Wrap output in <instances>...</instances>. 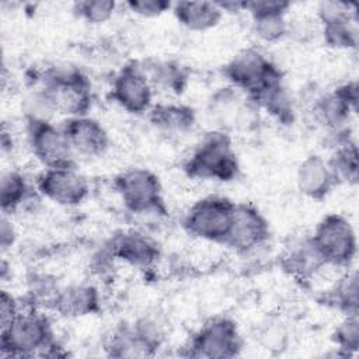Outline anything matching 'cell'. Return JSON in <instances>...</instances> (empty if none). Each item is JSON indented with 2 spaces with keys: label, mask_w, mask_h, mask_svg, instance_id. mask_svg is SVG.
Here are the masks:
<instances>
[{
  "label": "cell",
  "mask_w": 359,
  "mask_h": 359,
  "mask_svg": "<svg viewBox=\"0 0 359 359\" xmlns=\"http://www.w3.org/2000/svg\"><path fill=\"white\" fill-rule=\"evenodd\" d=\"M0 355L7 358H55L65 353L55 338L48 314L27 306L0 328Z\"/></svg>",
  "instance_id": "cell-1"
},
{
  "label": "cell",
  "mask_w": 359,
  "mask_h": 359,
  "mask_svg": "<svg viewBox=\"0 0 359 359\" xmlns=\"http://www.w3.org/2000/svg\"><path fill=\"white\" fill-rule=\"evenodd\" d=\"M184 172L199 181L229 182L238 175V158L230 135L212 129L203 135L182 164Z\"/></svg>",
  "instance_id": "cell-2"
},
{
  "label": "cell",
  "mask_w": 359,
  "mask_h": 359,
  "mask_svg": "<svg viewBox=\"0 0 359 359\" xmlns=\"http://www.w3.org/2000/svg\"><path fill=\"white\" fill-rule=\"evenodd\" d=\"M49 94L57 114L66 118L88 115L93 107L91 81L74 66H52L36 79Z\"/></svg>",
  "instance_id": "cell-3"
},
{
  "label": "cell",
  "mask_w": 359,
  "mask_h": 359,
  "mask_svg": "<svg viewBox=\"0 0 359 359\" xmlns=\"http://www.w3.org/2000/svg\"><path fill=\"white\" fill-rule=\"evenodd\" d=\"M223 76L230 87L250 100L283 81L282 70L257 48H245L237 52L223 66Z\"/></svg>",
  "instance_id": "cell-4"
},
{
  "label": "cell",
  "mask_w": 359,
  "mask_h": 359,
  "mask_svg": "<svg viewBox=\"0 0 359 359\" xmlns=\"http://www.w3.org/2000/svg\"><path fill=\"white\" fill-rule=\"evenodd\" d=\"M114 189L125 209L135 215H165L163 185L156 172L130 167L114 178Z\"/></svg>",
  "instance_id": "cell-5"
},
{
  "label": "cell",
  "mask_w": 359,
  "mask_h": 359,
  "mask_svg": "<svg viewBox=\"0 0 359 359\" xmlns=\"http://www.w3.org/2000/svg\"><path fill=\"white\" fill-rule=\"evenodd\" d=\"M236 202L226 196L209 195L198 199L184 215L185 231L202 241L223 244L229 236Z\"/></svg>",
  "instance_id": "cell-6"
},
{
  "label": "cell",
  "mask_w": 359,
  "mask_h": 359,
  "mask_svg": "<svg viewBox=\"0 0 359 359\" xmlns=\"http://www.w3.org/2000/svg\"><path fill=\"white\" fill-rule=\"evenodd\" d=\"M243 338L237 323L229 317L205 321L187 342L182 355L203 359H231L241 353Z\"/></svg>",
  "instance_id": "cell-7"
},
{
  "label": "cell",
  "mask_w": 359,
  "mask_h": 359,
  "mask_svg": "<svg viewBox=\"0 0 359 359\" xmlns=\"http://www.w3.org/2000/svg\"><path fill=\"white\" fill-rule=\"evenodd\" d=\"M327 266L349 268L358 251V238L353 224L339 213L324 216L310 234Z\"/></svg>",
  "instance_id": "cell-8"
},
{
  "label": "cell",
  "mask_w": 359,
  "mask_h": 359,
  "mask_svg": "<svg viewBox=\"0 0 359 359\" xmlns=\"http://www.w3.org/2000/svg\"><path fill=\"white\" fill-rule=\"evenodd\" d=\"M358 104L359 84L356 80H351L316 98L313 115L316 122L332 135L337 143L349 137V123L358 111Z\"/></svg>",
  "instance_id": "cell-9"
},
{
  "label": "cell",
  "mask_w": 359,
  "mask_h": 359,
  "mask_svg": "<svg viewBox=\"0 0 359 359\" xmlns=\"http://www.w3.org/2000/svg\"><path fill=\"white\" fill-rule=\"evenodd\" d=\"M111 100L132 115L147 114L154 105V87L139 60L126 62L114 76L109 88Z\"/></svg>",
  "instance_id": "cell-10"
},
{
  "label": "cell",
  "mask_w": 359,
  "mask_h": 359,
  "mask_svg": "<svg viewBox=\"0 0 359 359\" xmlns=\"http://www.w3.org/2000/svg\"><path fill=\"white\" fill-rule=\"evenodd\" d=\"M36 194L59 206L74 208L90 195L87 178L76 165L45 168L35 180Z\"/></svg>",
  "instance_id": "cell-11"
},
{
  "label": "cell",
  "mask_w": 359,
  "mask_h": 359,
  "mask_svg": "<svg viewBox=\"0 0 359 359\" xmlns=\"http://www.w3.org/2000/svg\"><path fill=\"white\" fill-rule=\"evenodd\" d=\"M25 132L31 153L45 168L74 164V153L62 126L53 122H25Z\"/></svg>",
  "instance_id": "cell-12"
},
{
  "label": "cell",
  "mask_w": 359,
  "mask_h": 359,
  "mask_svg": "<svg viewBox=\"0 0 359 359\" xmlns=\"http://www.w3.org/2000/svg\"><path fill=\"white\" fill-rule=\"evenodd\" d=\"M271 234L269 222L250 202H236L224 245L237 254H248L264 245Z\"/></svg>",
  "instance_id": "cell-13"
},
{
  "label": "cell",
  "mask_w": 359,
  "mask_h": 359,
  "mask_svg": "<svg viewBox=\"0 0 359 359\" xmlns=\"http://www.w3.org/2000/svg\"><path fill=\"white\" fill-rule=\"evenodd\" d=\"M321 22V36L328 48L351 50L358 46V25L355 7L342 1H323L317 8Z\"/></svg>",
  "instance_id": "cell-14"
},
{
  "label": "cell",
  "mask_w": 359,
  "mask_h": 359,
  "mask_svg": "<svg viewBox=\"0 0 359 359\" xmlns=\"http://www.w3.org/2000/svg\"><path fill=\"white\" fill-rule=\"evenodd\" d=\"M105 244L118 262L139 269L151 268L161 257L157 241L140 230H119Z\"/></svg>",
  "instance_id": "cell-15"
},
{
  "label": "cell",
  "mask_w": 359,
  "mask_h": 359,
  "mask_svg": "<svg viewBox=\"0 0 359 359\" xmlns=\"http://www.w3.org/2000/svg\"><path fill=\"white\" fill-rule=\"evenodd\" d=\"M60 126L74 156L97 158L104 156L111 146V137L105 126L90 115L66 118Z\"/></svg>",
  "instance_id": "cell-16"
},
{
  "label": "cell",
  "mask_w": 359,
  "mask_h": 359,
  "mask_svg": "<svg viewBox=\"0 0 359 359\" xmlns=\"http://www.w3.org/2000/svg\"><path fill=\"white\" fill-rule=\"evenodd\" d=\"M290 3L280 0L244 1V11L251 17L254 35L265 43H276L287 34L286 14Z\"/></svg>",
  "instance_id": "cell-17"
},
{
  "label": "cell",
  "mask_w": 359,
  "mask_h": 359,
  "mask_svg": "<svg viewBox=\"0 0 359 359\" xmlns=\"http://www.w3.org/2000/svg\"><path fill=\"white\" fill-rule=\"evenodd\" d=\"M279 258L282 269L299 282L310 280L323 266H327L310 234L293 238Z\"/></svg>",
  "instance_id": "cell-18"
},
{
  "label": "cell",
  "mask_w": 359,
  "mask_h": 359,
  "mask_svg": "<svg viewBox=\"0 0 359 359\" xmlns=\"http://www.w3.org/2000/svg\"><path fill=\"white\" fill-rule=\"evenodd\" d=\"M100 289L90 282H76L60 287L52 311L66 318H81L101 311Z\"/></svg>",
  "instance_id": "cell-19"
},
{
  "label": "cell",
  "mask_w": 359,
  "mask_h": 359,
  "mask_svg": "<svg viewBox=\"0 0 359 359\" xmlns=\"http://www.w3.org/2000/svg\"><path fill=\"white\" fill-rule=\"evenodd\" d=\"M296 185L300 194L311 201L325 199L337 187L327 158L320 154H310L302 160L296 171Z\"/></svg>",
  "instance_id": "cell-20"
},
{
  "label": "cell",
  "mask_w": 359,
  "mask_h": 359,
  "mask_svg": "<svg viewBox=\"0 0 359 359\" xmlns=\"http://www.w3.org/2000/svg\"><path fill=\"white\" fill-rule=\"evenodd\" d=\"M149 122L167 135H187L196 126V112L181 102H158L147 112Z\"/></svg>",
  "instance_id": "cell-21"
},
{
  "label": "cell",
  "mask_w": 359,
  "mask_h": 359,
  "mask_svg": "<svg viewBox=\"0 0 359 359\" xmlns=\"http://www.w3.org/2000/svg\"><path fill=\"white\" fill-rule=\"evenodd\" d=\"M171 11L184 28L194 32H205L216 28L224 15L216 1H175L172 3Z\"/></svg>",
  "instance_id": "cell-22"
},
{
  "label": "cell",
  "mask_w": 359,
  "mask_h": 359,
  "mask_svg": "<svg viewBox=\"0 0 359 359\" xmlns=\"http://www.w3.org/2000/svg\"><path fill=\"white\" fill-rule=\"evenodd\" d=\"M143 72L154 90H163L171 94H182L189 81V72L175 60L149 57L139 60Z\"/></svg>",
  "instance_id": "cell-23"
},
{
  "label": "cell",
  "mask_w": 359,
  "mask_h": 359,
  "mask_svg": "<svg viewBox=\"0 0 359 359\" xmlns=\"http://www.w3.org/2000/svg\"><path fill=\"white\" fill-rule=\"evenodd\" d=\"M335 185L355 187L359 181V154L356 143L351 139L337 143L327 158Z\"/></svg>",
  "instance_id": "cell-24"
},
{
  "label": "cell",
  "mask_w": 359,
  "mask_h": 359,
  "mask_svg": "<svg viewBox=\"0 0 359 359\" xmlns=\"http://www.w3.org/2000/svg\"><path fill=\"white\" fill-rule=\"evenodd\" d=\"M34 195L27 178L17 170H8L0 178V209L1 213L13 216L22 209Z\"/></svg>",
  "instance_id": "cell-25"
},
{
  "label": "cell",
  "mask_w": 359,
  "mask_h": 359,
  "mask_svg": "<svg viewBox=\"0 0 359 359\" xmlns=\"http://www.w3.org/2000/svg\"><path fill=\"white\" fill-rule=\"evenodd\" d=\"M251 101L258 109H264L269 116L276 119L279 123L289 125L294 121L293 100L289 91L286 90L283 81L262 91Z\"/></svg>",
  "instance_id": "cell-26"
},
{
  "label": "cell",
  "mask_w": 359,
  "mask_h": 359,
  "mask_svg": "<svg viewBox=\"0 0 359 359\" xmlns=\"http://www.w3.org/2000/svg\"><path fill=\"white\" fill-rule=\"evenodd\" d=\"M325 300L344 316H358L359 279L356 271L345 272L328 290Z\"/></svg>",
  "instance_id": "cell-27"
},
{
  "label": "cell",
  "mask_w": 359,
  "mask_h": 359,
  "mask_svg": "<svg viewBox=\"0 0 359 359\" xmlns=\"http://www.w3.org/2000/svg\"><path fill=\"white\" fill-rule=\"evenodd\" d=\"M57 279L46 272H32L27 278V306L39 310H52L60 292Z\"/></svg>",
  "instance_id": "cell-28"
},
{
  "label": "cell",
  "mask_w": 359,
  "mask_h": 359,
  "mask_svg": "<svg viewBox=\"0 0 359 359\" xmlns=\"http://www.w3.org/2000/svg\"><path fill=\"white\" fill-rule=\"evenodd\" d=\"M129 325L146 356H153L164 344L165 325L157 314H142Z\"/></svg>",
  "instance_id": "cell-29"
},
{
  "label": "cell",
  "mask_w": 359,
  "mask_h": 359,
  "mask_svg": "<svg viewBox=\"0 0 359 359\" xmlns=\"http://www.w3.org/2000/svg\"><path fill=\"white\" fill-rule=\"evenodd\" d=\"M104 351L114 358L146 356L129 323L115 327L104 341Z\"/></svg>",
  "instance_id": "cell-30"
},
{
  "label": "cell",
  "mask_w": 359,
  "mask_h": 359,
  "mask_svg": "<svg viewBox=\"0 0 359 359\" xmlns=\"http://www.w3.org/2000/svg\"><path fill=\"white\" fill-rule=\"evenodd\" d=\"M21 112L25 122H52L57 114L53 101L41 86L34 87L25 94L21 102Z\"/></svg>",
  "instance_id": "cell-31"
},
{
  "label": "cell",
  "mask_w": 359,
  "mask_h": 359,
  "mask_svg": "<svg viewBox=\"0 0 359 359\" xmlns=\"http://www.w3.org/2000/svg\"><path fill=\"white\" fill-rule=\"evenodd\" d=\"M331 339L342 356H352L359 349V320L358 316H345L334 328Z\"/></svg>",
  "instance_id": "cell-32"
},
{
  "label": "cell",
  "mask_w": 359,
  "mask_h": 359,
  "mask_svg": "<svg viewBox=\"0 0 359 359\" xmlns=\"http://www.w3.org/2000/svg\"><path fill=\"white\" fill-rule=\"evenodd\" d=\"M118 8L112 0H81L73 4V13L91 25H100L109 21Z\"/></svg>",
  "instance_id": "cell-33"
},
{
  "label": "cell",
  "mask_w": 359,
  "mask_h": 359,
  "mask_svg": "<svg viewBox=\"0 0 359 359\" xmlns=\"http://www.w3.org/2000/svg\"><path fill=\"white\" fill-rule=\"evenodd\" d=\"M125 7L135 15L143 18H156L171 10L172 3L167 0H129Z\"/></svg>",
  "instance_id": "cell-34"
},
{
  "label": "cell",
  "mask_w": 359,
  "mask_h": 359,
  "mask_svg": "<svg viewBox=\"0 0 359 359\" xmlns=\"http://www.w3.org/2000/svg\"><path fill=\"white\" fill-rule=\"evenodd\" d=\"M261 344L264 349L271 352H282L287 346V332L282 324L266 325L261 332Z\"/></svg>",
  "instance_id": "cell-35"
},
{
  "label": "cell",
  "mask_w": 359,
  "mask_h": 359,
  "mask_svg": "<svg viewBox=\"0 0 359 359\" xmlns=\"http://www.w3.org/2000/svg\"><path fill=\"white\" fill-rule=\"evenodd\" d=\"M17 237H18V233H17L15 224L11 220V216L1 213V219H0V250H1V254L7 252L11 247H14Z\"/></svg>",
  "instance_id": "cell-36"
},
{
  "label": "cell",
  "mask_w": 359,
  "mask_h": 359,
  "mask_svg": "<svg viewBox=\"0 0 359 359\" xmlns=\"http://www.w3.org/2000/svg\"><path fill=\"white\" fill-rule=\"evenodd\" d=\"M21 310L17 299L8 293L7 290H1L0 293V328L8 324L17 313Z\"/></svg>",
  "instance_id": "cell-37"
},
{
  "label": "cell",
  "mask_w": 359,
  "mask_h": 359,
  "mask_svg": "<svg viewBox=\"0 0 359 359\" xmlns=\"http://www.w3.org/2000/svg\"><path fill=\"white\" fill-rule=\"evenodd\" d=\"M217 6L222 8V11L237 14L244 11V1H216Z\"/></svg>",
  "instance_id": "cell-38"
}]
</instances>
